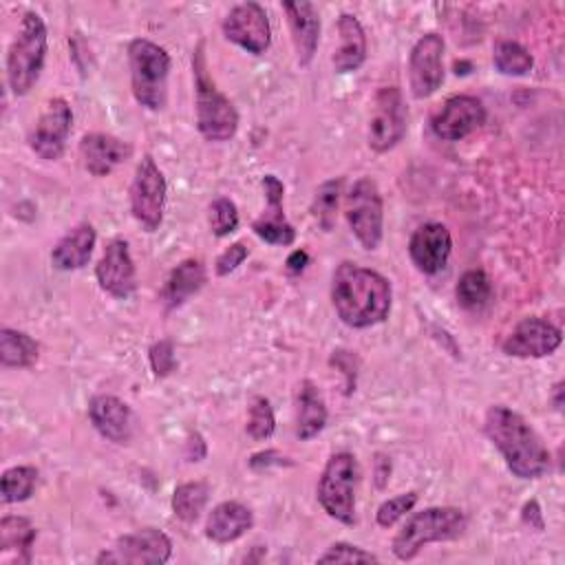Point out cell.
<instances>
[{
  "mask_svg": "<svg viewBox=\"0 0 565 565\" xmlns=\"http://www.w3.org/2000/svg\"><path fill=\"white\" fill-rule=\"evenodd\" d=\"M331 302L347 327L366 329L386 320L393 289L380 271L344 260L331 278Z\"/></svg>",
  "mask_w": 565,
  "mask_h": 565,
  "instance_id": "1",
  "label": "cell"
},
{
  "mask_svg": "<svg viewBox=\"0 0 565 565\" xmlns=\"http://www.w3.org/2000/svg\"><path fill=\"white\" fill-rule=\"evenodd\" d=\"M483 430L514 477L539 479L550 470V450L516 411L503 404L490 406L483 419Z\"/></svg>",
  "mask_w": 565,
  "mask_h": 565,
  "instance_id": "2",
  "label": "cell"
},
{
  "mask_svg": "<svg viewBox=\"0 0 565 565\" xmlns=\"http://www.w3.org/2000/svg\"><path fill=\"white\" fill-rule=\"evenodd\" d=\"M468 519L463 510L452 505H433L415 512L395 534L391 550L399 561L415 558L424 545L455 541L466 532Z\"/></svg>",
  "mask_w": 565,
  "mask_h": 565,
  "instance_id": "3",
  "label": "cell"
},
{
  "mask_svg": "<svg viewBox=\"0 0 565 565\" xmlns=\"http://www.w3.org/2000/svg\"><path fill=\"white\" fill-rule=\"evenodd\" d=\"M194 71V93H196V128L207 141H227L236 135L238 113L234 104L216 88L207 73V60L203 53V42L192 55Z\"/></svg>",
  "mask_w": 565,
  "mask_h": 565,
  "instance_id": "4",
  "label": "cell"
},
{
  "mask_svg": "<svg viewBox=\"0 0 565 565\" xmlns=\"http://www.w3.org/2000/svg\"><path fill=\"white\" fill-rule=\"evenodd\" d=\"M46 44L49 35L44 20L40 13L26 11L7 53V82L13 95H26L40 79L46 60Z\"/></svg>",
  "mask_w": 565,
  "mask_h": 565,
  "instance_id": "5",
  "label": "cell"
},
{
  "mask_svg": "<svg viewBox=\"0 0 565 565\" xmlns=\"http://www.w3.org/2000/svg\"><path fill=\"white\" fill-rule=\"evenodd\" d=\"M128 64L130 88L137 104H141L148 110H161L168 99V51L146 38H135L128 44Z\"/></svg>",
  "mask_w": 565,
  "mask_h": 565,
  "instance_id": "6",
  "label": "cell"
},
{
  "mask_svg": "<svg viewBox=\"0 0 565 565\" xmlns=\"http://www.w3.org/2000/svg\"><path fill=\"white\" fill-rule=\"evenodd\" d=\"M360 479L358 459L351 452H335L324 463L316 494L322 510L344 523H355V486Z\"/></svg>",
  "mask_w": 565,
  "mask_h": 565,
  "instance_id": "7",
  "label": "cell"
},
{
  "mask_svg": "<svg viewBox=\"0 0 565 565\" xmlns=\"http://www.w3.org/2000/svg\"><path fill=\"white\" fill-rule=\"evenodd\" d=\"M344 216L353 236L364 249L373 252L380 247L384 230V201L377 183L371 177H362L349 188L344 199Z\"/></svg>",
  "mask_w": 565,
  "mask_h": 565,
  "instance_id": "8",
  "label": "cell"
},
{
  "mask_svg": "<svg viewBox=\"0 0 565 565\" xmlns=\"http://www.w3.org/2000/svg\"><path fill=\"white\" fill-rule=\"evenodd\" d=\"M166 194L168 185L163 172L150 154H143L130 183V212L146 232L159 230L166 210Z\"/></svg>",
  "mask_w": 565,
  "mask_h": 565,
  "instance_id": "9",
  "label": "cell"
},
{
  "mask_svg": "<svg viewBox=\"0 0 565 565\" xmlns=\"http://www.w3.org/2000/svg\"><path fill=\"white\" fill-rule=\"evenodd\" d=\"M172 556V541L157 527H141L130 534L117 536L110 550H104L97 563H124V565H161Z\"/></svg>",
  "mask_w": 565,
  "mask_h": 565,
  "instance_id": "10",
  "label": "cell"
},
{
  "mask_svg": "<svg viewBox=\"0 0 565 565\" xmlns=\"http://www.w3.org/2000/svg\"><path fill=\"white\" fill-rule=\"evenodd\" d=\"M73 126V110L66 99L53 97L35 119L29 132V148L46 161H55L64 154L66 139Z\"/></svg>",
  "mask_w": 565,
  "mask_h": 565,
  "instance_id": "11",
  "label": "cell"
},
{
  "mask_svg": "<svg viewBox=\"0 0 565 565\" xmlns=\"http://www.w3.org/2000/svg\"><path fill=\"white\" fill-rule=\"evenodd\" d=\"M223 35L252 55H260L271 44L267 11L258 2H238L223 18Z\"/></svg>",
  "mask_w": 565,
  "mask_h": 565,
  "instance_id": "12",
  "label": "cell"
},
{
  "mask_svg": "<svg viewBox=\"0 0 565 565\" xmlns=\"http://www.w3.org/2000/svg\"><path fill=\"white\" fill-rule=\"evenodd\" d=\"M406 135V106L399 88L386 86L375 95L373 115L369 119V148L386 152L395 148Z\"/></svg>",
  "mask_w": 565,
  "mask_h": 565,
  "instance_id": "13",
  "label": "cell"
},
{
  "mask_svg": "<svg viewBox=\"0 0 565 565\" xmlns=\"http://www.w3.org/2000/svg\"><path fill=\"white\" fill-rule=\"evenodd\" d=\"M444 38L439 33L422 35L408 55V86L413 97H430L444 82Z\"/></svg>",
  "mask_w": 565,
  "mask_h": 565,
  "instance_id": "14",
  "label": "cell"
},
{
  "mask_svg": "<svg viewBox=\"0 0 565 565\" xmlns=\"http://www.w3.org/2000/svg\"><path fill=\"white\" fill-rule=\"evenodd\" d=\"M561 329L545 318L530 316L516 322L512 333L503 340L501 349L512 358H545L561 347Z\"/></svg>",
  "mask_w": 565,
  "mask_h": 565,
  "instance_id": "15",
  "label": "cell"
},
{
  "mask_svg": "<svg viewBox=\"0 0 565 565\" xmlns=\"http://www.w3.org/2000/svg\"><path fill=\"white\" fill-rule=\"evenodd\" d=\"M486 121V108L481 99L472 95H452L433 115V132L444 141H459L475 132Z\"/></svg>",
  "mask_w": 565,
  "mask_h": 565,
  "instance_id": "16",
  "label": "cell"
},
{
  "mask_svg": "<svg viewBox=\"0 0 565 565\" xmlns=\"http://www.w3.org/2000/svg\"><path fill=\"white\" fill-rule=\"evenodd\" d=\"M95 278L99 287L110 294L113 298H128L137 287V274L135 263L128 249V243L124 238H113L99 263L95 265Z\"/></svg>",
  "mask_w": 565,
  "mask_h": 565,
  "instance_id": "17",
  "label": "cell"
},
{
  "mask_svg": "<svg viewBox=\"0 0 565 565\" xmlns=\"http://www.w3.org/2000/svg\"><path fill=\"white\" fill-rule=\"evenodd\" d=\"M452 252L450 230L441 223H424L419 225L408 241V256L417 271L437 274L446 267L448 256Z\"/></svg>",
  "mask_w": 565,
  "mask_h": 565,
  "instance_id": "18",
  "label": "cell"
},
{
  "mask_svg": "<svg viewBox=\"0 0 565 565\" xmlns=\"http://www.w3.org/2000/svg\"><path fill=\"white\" fill-rule=\"evenodd\" d=\"M263 192L267 201V210L252 223V230L258 238H263L269 245H291L296 238L294 225L285 218L282 212V194L285 185L276 174H265L263 177Z\"/></svg>",
  "mask_w": 565,
  "mask_h": 565,
  "instance_id": "19",
  "label": "cell"
},
{
  "mask_svg": "<svg viewBox=\"0 0 565 565\" xmlns=\"http://www.w3.org/2000/svg\"><path fill=\"white\" fill-rule=\"evenodd\" d=\"M282 11L289 22L296 62L300 66H309L316 55L318 42H320V15H318L316 7L307 0L285 2Z\"/></svg>",
  "mask_w": 565,
  "mask_h": 565,
  "instance_id": "20",
  "label": "cell"
},
{
  "mask_svg": "<svg viewBox=\"0 0 565 565\" xmlns=\"http://www.w3.org/2000/svg\"><path fill=\"white\" fill-rule=\"evenodd\" d=\"M130 152L132 148L126 141L106 132H88L79 141L82 163L93 177L110 174L119 163L130 157Z\"/></svg>",
  "mask_w": 565,
  "mask_h": 565,
  "instance_id": "21",
  "label": "cell"
},
{
  "mask_svg": "<svg viewBox=\"0 0 565 565\" xmlns=\"http://www.w3.org/2000/svg\"><path fill=\"white\" fill-rule=\"evenodd\" d=\"M88 417L95 430L115 444H126L132 435V413L126 402L115 395H95L88 402Z\"/></svg>",
  "mask_w": 565,
  "mask_h": 565,
  "instance_id": "22",
  "label": "cell"
},
{
  "mask_svg": "<svg viewBox=\"0 0 565 565\" xmlns=\"http://www.w3.org/2000/svg\"><path fill=\"white\" fill-rule=\"evenodd\" d=\"M254 525V514L241 501H221L205 521V536L214 543H232Z\"/></svg>",
  "mask_w": 565,
  "mask_h": 565,
  "instance_id": "23",
  "label": "cell"
},
{
  "mask_svg": "<svg viewBox=\"0 0 565 565\" xmlns=\"http://www.w3.org/2000/svg\"><path fill=\"white\" fill-rule=\"evenodd\" d=\"M97 232L90 223H79L73 230H68L53 247L51 252V263L60 271H73L82 269L95 249Z\"/></svg>",
  "mask_w": 565,
  "mask_h": 565,
  "instance_id": "24",
  "label": "cell"
},
{
  "mask_svg": "<svg viewBox=\"0 0 565 565\" xmlns=\"http://www.w3.org/2000/svg\"><path fill=\"white\" fill-rule=\"evenodd\" d=\"M35 536L38 530L26 516H4L0 521V561L11 565H29Z\"/></svg>",
  "mask_w": 565,
  "mask_h": 565,
  "instance_id": "25",
  "label": "cell"
},
{
  "mask_svg": "<svg viewBox=\"0 0 565 565\" xmlns=\"http://www.w3.org/2000/svg\"><path fill=\"white\" fill-rule=\"evenodd\" d=\"M338 35L340 46L335 49L331 62L338 73H353L366 60V33L360 20L351 13H342L338 18Z\"/></svg>",
  "mask_w": 565,
  "mask_h": 565,
  "instance_id": "26",
  "label": "cell"
},
{
  "mask_svg": "<svg viewBox=\"0 0 565 565\" xmlns=\"http://www.w3.org/2000/svg\"><path fill=\"white\" fill-rule=\"evenodd\" d=\"M205 265L199 258H185L170 271L159 298L168 311L177 309L190 296H194L205 285Z\"/></svg>",
  "mask_w": 565,
  "mask_h": 565,
  "instance_id": "27",
  "label": "cell"
},
{
  "mask_svg": "<svg viewBox=\"0 0 565 565\" xmlns=\"http://www.w3.org/2000/svg\"><path fill=\"white\" fill-rule=\"evenodd\" d=\"M327 424V406L322 393L311 380H302L296 395V437L300 441L313 439Z\"/></svg>",
  "mask_w": 565,
  "mask_h": 565,
  "instance_id": "28",
  "label": "cell"
},
{
  "mask_svg": "<svg viewBox=\"0 0 565 565\" xmlns=\"http://www.w3.org/2000/svg\"><path fill=\"white\" fill-rule=\"evenodd\" d=\"M38 353H40V347L29 333L9 329V327L0 329V362L4 366H13V369L31 366L38 360Z\"/></svg>",
  "mask_w": 565,
  "mask_h": 565,
  "instance_id": "29",
  "label": "cell"
},
{
  "mask_svg": "<svg viewBox=\"0 0 565 565\" xmlns=\"http://www.w3.org/2000/svg\"><path fill=\"white\" fill-rule=\"evenodd\" d=\"M457 302L468 311L483 309L492 298V282L483 269H468L455 287Z\"/></svg>",
  "mask_w": 565,
  "mask_h": 565,
  "instance_id": "30",
  "label": "cell"
},
{
  "mask_svg": "<svg viewBox=\"0 0 565 565\" xmlns=\"http://www.w3.org/2000/svg\"><path fill=\"white\" fill-rule=\"evenodd\" d=\"M207 499H210V486L205 481L181 483L172 492V512L181 521L194 523L201 516Z\"/></svg>",
  "mask_w": 565,
  "mask_h": 565,
  "instance_id": "31",
  "label": "cell"
},
{
  "mask_svg": "<svg viewBox=\"0 0 565 565\" xmlns=\"http://www.w3.org/2000/svg\"><path fill=\"white\" fill-rule=\"evenodd\" d=\"M492 62L503 75H527L534 66V57L514 40H499L492 49Z\"/></svg>",
  "mask_w": 565,
  "mask_h": 565,
  "instance_id": "32",
  "label": "cell"
},
{
  "mask_svg": "<svg viewBox=\"0 0 565 565\" xmlns=\"http://www.w3.org/2000/svg\"><path fill=\"white\" fill-rule=\"evenodd\" d=\"M38 483V470L33 466H13L2 472L0 492L4 503H18L33 494Z\"/></svg>",
  "mask_w": 565,
  "mask_h": 565,
  "instance_id": "33",
  "label": "cell"
},
{
  "mask_svg": "<svg viewBox=\"0 0 565 565\" xmlns=\"http://www.w3.org/2000/svg\"><path fill=\"white\" fill-rule=\"evenodd\" d=\"M340 194H342V179H329L324 181L311 201V214L318 221V225L329 232L335 223V214H338V205H340Z\"/></svg>",
  "mask_w": 565,
  "mask_h": 565,
  "instance_id": "34",
  "label": "cell"
},
{
  "mask_svg": "<svg viewBox=\"0 0 565 565\" xmlns=\"http://www.w3.org/2000/svg\"><path fill=\"white\" fill-rule=\"evenodd\" d=\"M245 430L252 439L263 441L269 439L276 430V417H274V408L269 404L267 397L263 395H254L249 402V413H247V424Z\"/></svg>",
  "mask_w": 565,
  "mask_h": 565,
  "instance_id": "35",
  "label": "cell"
},
{
  "mask_svg": "<svg viewBox=\"0 0 565 565\" xmlns=\"http://www.w3.org/2000/svg\"><path fill=\"white\" fill-rule=\"evenodd\" d=\"M207 221H210V230H212L214 236H218V238L230 236L238 227V207H236V203L227 196L214 199L210 203V210H207Z\"/></svg>",
  "mask_w": 565,
  "mask_h": 565,
  "instance_id": "36",
  "label": "cell"
},
{
  "mask_svg": "<svg viewBox=\"0 0 565 565\" xmlns=\"http://www.w3.org/2000/svg\"><path fill=\"white\" fill-rule=\"evenodd\" d=\"M417 503V492H402V494H397V497H391V499H386L380 508H377V512H375V521H377V525H382V527H391V525H395L406 512H411L413 510V505Z\"/></svg>",
  "mask_w": 565,
  "mask_h": 565,
  "instance_id": "37",
  "label": "cell"
},
{
  "mask_svg": "<svg viewBox=\"0 0 565 565\" xmlns=\"http://www.w3.org/2000/svg\"><path fill=\"white\" fill-rule=\"evenodd\" d=\"M377 561L380 558L373 552H366L364 547H358L344 541L329 545L327 552L318 556V563H377Z\"/></svg>",
  "mask_w": 565,
  "mask_h": 565,
  "instance_id": "38",
  "label": "cell"
},
{
  "mask_svg": "<svg viewBox=\"0 0 565 565\" xmlns=\"http://www.w3.org/2000/svg\"><path fill=\"white\" fill-rule=\"evenodd\" d=\"M148 360L152 366L154 377H166L177 369V355H174V344L172 340L163 338L157 340L150 349H148Z\"/></svg>",
  "mask_w": 565,
  "mask_h": 565,
  "instance_id": "39",
  "label": "cell"
},
{
  "mask_svg": "<svg viewBox=\"0 0 565 565\" xmlns=\"http://www.w3.org/2000/svg\"><path fill=\"white\" fill-rule=\"evenodd\" d=\"M247 256H249V249H247V245H245L243 241L232 243L230 247H225V249L218 254V258H216V263H214L216 276H227V274H232Z\"/></svg>",
  "mask_w": 565,
  "mask_h": 565,
  "instance_id": "40",
  "label": "cell"
},
{
  "mask_svg": "<svg viewBox=\"0 0 565 565\" xmlns=\"http://www.w3.org/2000/svg\"><path fill=\"white\" fill-rule=\"evenodd\" d=\"M289 463H291V461H289L285 455H280L278 450H274V448L254 452V455L249 457V468L256 470V472H263V470H267V468H271V466H289Z\"/></svg>",
  "mask_w": 565,
  "mask_h": 565,
  "instance_id": "41",
  "label": "cell"
},
{
  "mask_svg": "<svg viewBox=\"0 0 565 565\" xmlns=\"http://www.w3.org/2000/svg\"><path fill=\"white\" fill-rule=\"evenodd\" d=\"M309 265V254L305 249H294L287 260H285V269L289 276H298L305 271V267Z\"/></svg>",
  "mask_w": 565,
  "mask_h": 565,
  "instance_id": "42",
  "label": "cell"
},
{
  "mask_svg": "<svg viewBox=\"0 0 565 565\" xmlns=\"http://www.w3.org/2000/svg\"><path fill=\"white\" fill-rule=\"evenodd\" d=\"M523 521L530 525V527H536V530H543V514H541V508L536 501H527L523 505Z\"/></svg>",
  "mask_w": 565,
  "mask_h": 565,
  "instance_id": "43",
  "label": "cell"
},
{
  "mask_svg": "<svg viewBox=\"0 0 565 565\" xmlns=\"http://www.w3.org/2000/svg\"><path fill=\"white\" fill-rule=\"evenodd\" d=\"M554 406H556V411H561L563 408V382H556L554 384Z\"/></svg>",
  "mask_w": 565,
  "mask_h": 565,
  "instance_id": "44",
  "label": "cell"
}]
</instances>
